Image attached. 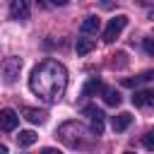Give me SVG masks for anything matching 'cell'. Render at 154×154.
<instances>
[{
	"label": "cell",
	"mask_w": 154,
	"mask_h": 154,
	"mask_svg": "<svg viewBox=\"0 0 154 154\" xmlns=\"http://www.w3.org/2000/svg\"><path fill=\"white\" fill-rule=\"evenodd\" d=\"M29 87L43 101L55 103V101L63 99V94L67 89V70L58 60H43L41 65H36L31 70Z\"/></svg>",
	"instance_id": "6da1fadb"
},
{
	"label": "cell",
	"mask_w": 154,
	"mask_h": 154,
	"mask_svg": "<svg viewBox=\"0 0 154 154\" xmlns=\"http://www.w3.org/2000/svg\"><path fill=\"white\" fill-rule=\"evenodd\" d=\"M125 24H128V17H125V14H116V17L108 22L106 31H103V41H106V43L116 41V38H118V34L125 29Z\"/></svg>",
	"instance_id": "7a4b0ae2"
},
{
	"label": "cell",
	"mask_w": 154,
	"mask_h": 154,
	"mask_svg": "<svg viewBox=\"0 0 154 154\" xmlns=\"http://www.w3.org/2000/svg\"><path fill=\"white\" fill-rule=\"evenodd\" d=\"M0 70H2V77H5V82L7 84H12L17 77H19V70H22V60L19 58H5L2 60V65H0Z\"/></svg>",
	"instance_id": "3957f363"
},
{
	"label": "cell",
	"mask_w": 154,
	"mask_h": 154,
	"mask_svg": "<svg viewBox=\"0 0 154 154\" xmlns=\"http://www.w3.org/2000/svg\"><path fill=\"white\" fill-rule=\"evenodd\" d=\"M84 113L91 118V132L101 135L103 132V111L96 108V106H84Z\"/></svg>",
	"instance_id": "277c9868"
},
{
	"label": "cell",
	"mask_w": 154,
	"mask_h": 154,
	"mask_svg": "<svg viewBox=\"0 0 154 154\" xmlns=\"http://www.w3.org/2000/svg\"><path fill=\"white\" fill-rule=\"evenodd\" d=\"M17 123H19L17 111H12V108H2V111H0V130L12 132V130L17 128Z\"/></svg>",
	"instance_id": "5b68a950"
},
{
	"label": "cell",
	"mask_w": 154,
	"mask_h": 154,
	"mask_svg": "<svg viewBox=\"0 0 154 154\" xmlns=\"http://www.w3.org/2000/svg\"><path fill=\"white\" fill-rule=\"evenodd\" d=\"M132 103L135 106H154V89H137L132 94Z\"/></svg>",
	"instance_id": "8992f818"
},
{
	"label": "cell",
	"mask_w": 154,
	"mask_h": 154,
	"mask_svg": "<svg viewBox=\"0 0 154 154\" xmlns=\"http://www.w3.org/2000/svg\"><path fill=\"white\" fill-rule=\"evenodd\" d=\"M10 14H12V19H29V2L26 0H14L10 5Z\"/></svg>",
	"instance_id": "52a82bcc"
},
{
	"label": "cell",
	"mask_w": 154,
	"mask_h": 154,
	"mask_svg": "<svg viewBox=\"0 0 154 154\" xmlns=\"http://www.w3.org/2000/svg\"><path fill=\"white\" fill-rule=\"evenodd\" d=\"M22 118H26V120H29V123H34V125L46 123V113H43V111H38V108H31V106H24V108H22Z\"/></svg>",
	"instance_id": "ba28073f"
},
{
	"label": "cell",
	"mask_w": 154,
	"mask_h": 154,
	"mask_svg": "<svg viewBox=\"0 0 154 154\" xmlns=\"http://www.w3.org/2000/svg\"><path fill=\"white\" fill-rule=\"evenodd\" d=\"M132 123V116L130 113H118V116H113V120H111V125H113V130L116 132H123V130H128V125Z\"/></svg>",
	"instance_id": "9c48e42d"
},
{
	"label": "cell",
	"mask_w": 154,
	"mask_h": 154,
	"mask_svg": "<svg viewBox=\"0 0 154 154\" xmlns=\"http://www.w3.org/2000/svg\"><path fill=\"white\" fill-rule=\"evenodd\" d=\"M101 29V19L96 14H89L84 22H82V34H96Z\"/></svg>",
	"instance_id": "30bf717a"
},
{
	"label": "cell",
	"mask_w": 154,
	"mask_h": 154,
	"mask_svg": "<svg viewBox=\"0 0 154 154\" xmlns=\"http://www.w3.org/2000/svg\"><path fill=\"white\" fill-rule=\"evenodd\" d=\"M152 77H154V72H152V70H147V72H142V75H137V77H125V79H123V87H137V84L149 82Z\"/></svg>",
	"instance_id": "8fae6325"
},
{
	"label": "cell",
	"mask_w": 154,
	"mask_h": 154,
	"mask_svg": "<svg viewBox=\"0 0 154 154\" xmlns=\"http://www.w3.org/2000/svg\"><path fill=\"white\" fill-rule=\"evenodd\" d=\"M103 101H106L108 106H118V103L123 101V96H120L118 89H113V87H103Z\"/></svg>",
	"instance_id": "7c38bea8"
},
{
	"label": "cell",
	"mask_w": 154,
	"mask_h": 154,
	"mask_svg": "<svg viewBox=\"0 0 154 154\" xmlns=\"http://www.w3.org/2000/svg\"><path fill=\"white\" fill-rule=\"evenodd\" d=\"M103 89V84H101V79H96V77H91L84 87H82V96H94L96 91H101Z\"/></svg>",
	"instance_id": "4fadbf2b"
},
{
	"label": "cell",
	"mask_w": 154,
	"mask_h": 154,
	"mask_svg": "<svg viewBox=\"0 0 154 154\" xmlns=\"http://www.w3.org/2000/svg\"><path fill=\"white\" fill-rule=\"evenodd\" d=\"M36 140H38V135H36L34 130H22V132L17 135V142H19V147H31Z\"/></svg>",
	"instance_id": "5bb4252c"
},
{
	"label": "cell",
	"mask_w": 154,
	"mask_h": 154,
	"mask_svg": "<svg viewBox=\"0 0 154 154\" xmlns=\"http://www.w3.org/2000/svg\"><path fill=\"white\" fill-rule=\"evenodd\" d=\"M94 46H96V41L94 38H77V55H87V53H91L94 51Z\"/></svg>",
	"instance_id": "9a60e30c"
},
{
	"label": "cell",
	"mask_w": 154,
	"mask_h": 154,
	"mask_svg": "<svg viewBox=\"0 0 154 154\" xmlns=\"http://www.w3.org/2000/svg\"><path fill=\"white\" fill-rule=\"evenodd\" d=\"M128 65V60H125V53L120 51V53H116V55H111V67H125Z\"/></svg>",
	"instance_id": "2e32d148"
},
{
	"label": "cell",
	"mask_w": 154,
	"mask_h": 154,
	"mask_svg": "<svg viewBox=\"0 0 154 154\" xmlns=\"http://www.w3.org/2000/svg\"><path fill=\"white\" fill-rule=\"evenodd\" d=\"M142 144H144L149 152H154V130H149V132L142 137Z\"/></svg>",
	"instance_id": "e0dca14e"
},
{
	"label": "cell",
	"mask_w": 154,
	"mask_h": 154,
	"mask_svg": "<svg viewBox=\"0 0 154 154\" xmlns=\"http://www.w3.org/2000/svg\"><path fill=\"white\" fill-rule=\"evenodd\" d=\"M144 51L149 55H154V38H144Z\"/></svg>",
	"instance_id": "ac0fdd59"
},
{
	"label": "cell",
	"mask_w": 154,
	"mask_h": 154,
	"mask_svg": "<svg viewBox=\"0 0 154 154\" xmlns=\"http://www.w3.org/2000/svg\"><path fill=\"white\" fill-rule=\"evenodd\" d=\"M41 154H63V152H58V149H53V147H46Z\"/></svg>",
	"instance_id": "d6986e66"
},
{
	"label": "cell",
	"mask_w": 154,
	"mask_h": 154,
	"mask_svg": "<svg viewBox=\"0 0 154 154\" xmlns=\"http://www.w3.org/2000/svg\"><path fill=\"white\" fill-rule=\"evenodd\" d=\"M0 154H7V144H2V142H0Z\"/></svg>",
	"instance_id": "ffe728a7"
},
{
	"label": "cell",
	"mask_w": 154,
	"mask_h": 154,
	"mask_svg": "<svg viewBox=\"0 0 154 154\" xmlns=\"http://www.w3.org/2000/svg\"><path fill=\"white\" fill-rule=\"evenodd\" d=\"M123 154H132V152H123Z\"/></svg>",
	"instance_id": "44dd1931"
}]
</instances>
